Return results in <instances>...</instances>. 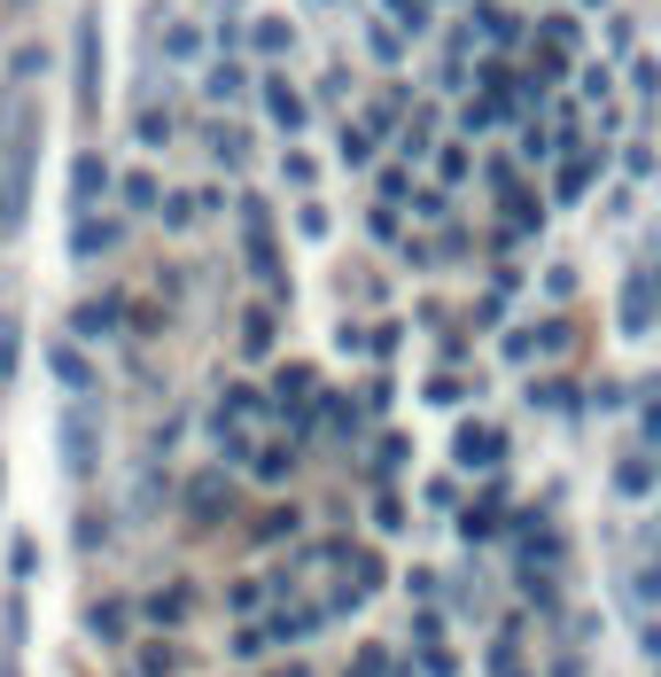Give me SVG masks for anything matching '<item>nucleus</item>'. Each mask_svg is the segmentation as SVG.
Instances as JSON below:
<instances>
[{"instance_id": "1", "label": "nucleus", "mask_w": 661, "mask_h": 677, "mask_svg": "<svg viewBox=\"0 0 661 677\" xmlns=\"http://www.w3.org/2000/svg\"><path fill=\"white\" fill-rule=\"evenodd\" d=\"M32 172H39V110L24 94H9L0 102V234H24Z\"/></svg>"}, {"instance_id": "2", "label": "nucleus", "mask_w": 661, "mask_h": 677, "mask_svg": "<svg viewBox=\"0 0 661 677\" xmlns=\"http://www.w3.org/2000/svg\"><path fill=\"white\" fill-rule=\"evenodd\" d=\"M94 460H102V420H94V405H70L62 413V467L94 475Z\"/></svg>"}, {"instance_id": "3", "label": "nucleus", "mask_w": 661, "mask_h": 677, "mask_svg": "<svg viewBox=\"0 0 661 677\" xmlns=\"http://www.w3.org/2000/svg\"><path fill=\"white\" fill-rule=\"evenodd\" d=\"M78 110H102V16H78Z\"/></svg>"}, {"instance_id": "4", "label": "nucleus", "mask_w": 661, "mask_h": 677, "mask_svg": "<svg viewBox=\"0 0 661 677\" xmlns=\"http://www.w3.org/2000/svg\"><path fill=\"white\" fill-rule=\"evenodd\" d=\"M102 195H110V163H102V156L87 148V156L70 163V203H78V218H87V211H94Z\"/></svg>"}, {"instance_id": "5", "label": "nucleus", "mask_w": 661, "mask_h": 677, "mask_svg": "<svg viewBox=\"0 0 661 677\" xmlns=\"http://www.w3.org/2000/svg\"><path fill=\"white\" fill-rule=\"evenodd\" d=\"M265 117H273L281 133H304V117H311V110H304V94L288 87V78H265Z\"/></svg>"}, {"instance_id": "6", "label": "nucleus", "mask_w": 661, "mask_h": 677, "mask_svg": "<svg viewBox=\"0 0 661 677\" xmlns=\"http://www.w3.org/2000/svg\"><path fill=\"white\" fill-rule=\"evenodd\" d=\"M452 452H459V467H499V460H506V437H499V429H459Z\"/></svg>"}, {"instance_id": "7", "label": "nucleus", "mask_w": 661, "mask_h": 677, "mask_svg": "<svg viewBox=\"0 0 661 677\" xmlns=\"http://www.w3.org/2000/svg\"><path fill=\"white\" fill-rule=\"evenodd\" d=\"M102 249H117V218H94L87 211V218H78V234H70V258L87 266V258H102Z\"/></svg>"}, {"instance_id": "8", "label": "nucleus", "mask_w": 661, "mask_h": 677, "mask_svg": "<svg viewBox=\"0 0 661 677\" xmlns=\"http://www.w3.org/2000/svg\"><path fill=\"white\" fill-rule=\"evenodd\" d=\"M117 319H125V304H117V296H102V304H78V312H70V327H78V335H110Z\"/></svg>"}, {"instance_id": "9", "label": "nucleus", "mask_w": 661, "mask_h": 677, "mask_svg": "<svg viewBox=\"0 0 661 677\" xmlns=\"http://www.w3.org/2000/svg\"><path fill=\"white\" fill-rule=\"evenodd\" d=\"M47 366H55V382H62V390H94V366L78 359L70 343H55V351H47Z\"/></svg>"}, {"instance_id": "10", "label": "nucleus", "mask_w": 661, "mask_h": 677, "mask_svg": "<svg viewBox=\"0 0 661 677\" xmlns=\"http://www.w3.org/2000/svg\"><path fill=\"white\" fill-rule=\"evenodd\" d=\"M250 47H258V55H288V47H296V32H288L281 16H258V24H250Z\"/></svg>"}, {"instance_id": "11", "label": "nucleus", "mask_w": 661, "mask_h": 677, "mask_svg": "<svg viewBox=\"0 0 661 677\" xmlns=\"http://www.w3.org/2000/svg\"><path fill=\"white\" fill-rule=\"evenodd\" d=\"M163 55H172V63H195V55H203V32H195V24H163Z\"/></svg>"}, {"instance_id": "12", "label": "nucleus", "mask_w": 661, "mask_h": 677, "mask_svg": "<svg viewBox=\"0 0 661 677\" xmlns=\"http://www.w3.org/2000/svg\"><path fill=\"white\" fill-rule=\"evenodd\" d=\"M233 94H250V70H241V63H218V70H210V102H233Z\"/></svg>"}, {"instance_id": "13", "label": "nucleus", "mask_w": 661, "mask_h": 677, "mask_svg": "<svg viewBox=\"0 0 661 677\" xmlns=\"http://www.w3.org/2000/svg\"><path fill=\"white\" fill-rule=\"evenodd\" d=\"M87 631H94L102 646H117V639H125V608H117V600H102V608L87 616Z\"/></svg>"}, {"instance_id": "14", "label": "nucleus", "mask_w": 661, "mask_h": 677, "mask_svg": "<svg viewBox=\"0 0 661 677\" xmlns=\"http://www.w3.org/2000/svg\"><path fill=\"white\" fill-rule=\"evenodd\" d=\"M180 616H187V584H172V591L148 600V623H180Z\"/></svg>"}, {"instance_id": "15", "label": "nucleus", "mask_w": 661, "mask_h": 677, "mask_svg": "<svg viewBox=\"0 0 661 677\" xmlns=\"http://www.w3.org/2000/svg\"><path fill=\"white\" fill-rule=\"evenodd\" d=\"M218 498H226V475H195V490H187L195 515H218Z\"/></svg>"}, {"instance_id": "16", "label": "nucleus", "mask_w": 661, "mask_h": 677, "mask_svg": "<svg viewBox=\"0 0 661 677\" xmlns=\"http://www.w3.org/2000/svg\"><path fill=\"white\" fill-rule=\"evenodd\" d=\"M381 9H389L404 32H429V0H381Z\"/></svg>"}, {"instance_id": "17", "label": "nucleus", "mask_w": 661, "mask_h": 677, "mask_svg": "<svg viewBox=\"0 0 661 677\" xmlns=\"http://www.w3.org/2000/svg\"><path fill=\"white\" fill-rule=\"evenodd\" d=\"M343 163H374V133L366 125H343Z\"/></svg>"}, {"instance_id": "18", "label": "nucleus", "mask_w": 661, "mask_h": 677, "mask_svg": "<svg viewBox=\"0 0 661 677\" xmlns=\"http://www.w3.org/2000/svg\"><path fill=\"white\" fill-rule=\"evenodd\" d=\"M490 125H499V102H467L459 110V133H490Z\"/></svg>"}, {"instance_id": "19", "label": "nucleus", "mask_w": 661, "mask_h": 677, "mask_svg": "<svg viewBox=\"0 0 661 677\" xmlns=\"http://www.w3.org/2000/svg\"><path fill=\"white\" fill-rule=\"evenodd\" d=\"M125 203H133V211H156L163 195H156V180H148V172H133V180H125Z\"/></svg>"}, {"instance_id": "20", "label": "nucleus", "mask_w": 661, "mask_h": 677, "mask_svg": "<svg viewBox=\"0 0 661 677\" xmlns=\"http://www.w3.org/2000/svg\"><path fill=\"white\" fill-rule=\"evenodd\" d=\"M16 343H24V335H16V319L0 312V374H16Z\"/></svg>"}, {"instance_id": "21", "label": "nucleus", "mask_w": 661, "mask_h": 677, "mask_svg": "<svg viewBox=\"0 0 661 677\" xmlns=\"http://www.w3.org/2000/svg\"><path fill=\"white\" fill-rule=\"evenodd\" d=\"M482 32H490V40H499V47H506V40H522V24H514L506 9H482Z\"/></svg>"}, {"instance_id": "22", "label": "nucleus", "mask_w": 661, "mask_h": 677, "mask_svg": "<svg viewBox=\"0 0 661 677\" xmlns=\"http://www.w3.org/2000/svg\"><path fill=\"white\" fill-rule=\"evenodd\" d=\"M545 47L568 55V47H575V24H568V16H545Z\"/></svg>"}, {"instance_id": "23", "label": "nucleus", "mask_w": 661, "mask_h": 677, "mask_svg": "<svg viewBox=\"0 0 661 677\" xmlns=\"http://www.w3.org/2000/svg\"><path fill=\"white\" fill-rule=\"evenodd\" d=\"M623 327H630V335L646 327V281H630V296H623Z\"/></svg>"}, {"instance_id": "24", "label": "nucleus", "mask_w": 661, "mask_h": 677, "mask_svg": "<svg viewBox=\"0 0 661 677\" xmlns=\"http://www.w3.org/2000/svg\"><path fill=\"white\" fill-rule=\"evenodd\" d=\"M210 148H218V163H241V156H250V140H241V133H233V125H226V133H218V140H210Z\"/></svg>"}, {"instance_id": "25", "label": "nucleus", "mask_w": 661, "mask_h": 677, "mask_svg": "<svg viewBox=\"0 0 661 677\" xmlns=\"http://www.w3.org/2000/svg\"><path fill=\"white\" fill-rule=\"evenodd\" d=\"M584 188H592V163H568V172H560V195L575 203V195H584Z\"/></svg>"}, {"instance_id": "26", "label": "nucleus", "mask_w": 661, "mask_h": 677, "mask_svg": "<svg viewBox=\"0 0 661 677\" xmlns=\"http://www.w3.org/2000/svg\"><path fill=\"white\" fill-rule=\"evenodd\" d=\"M9 568H16V584H24V576L39 568V545H32V538H16V553H9Z\"/></svg>"}, {"instance_id": "27", "label": "nucleus", "mask_w": 661, "mask_h": 677, "mask_svg": "<svg viewBox=\"0 0 661 677\" xmlns=\"http://www.w3.org/2000/svg\"><path fill=\"white\" fill-rule=\"evenodd\" d=\"M241 343H250V351H265V343H273V319H265V312H250V327H241Z\"/></svg>"}, {"instance_id": "28", "label": "nucleus", "mask_w": 661, "mask_h": 677, "mask_svg": "<svg viewBox=\"0 0 661 677\" xmlns=\"http://www.w3.org/2000/svg\"><path fill=\"white\" fill-rule=\"evenodd\" d=\"M250 467H258V475H265V483H281V475H288V452H258V460H250Z\"/></svg>"}, {"instance_id": "29", "label": "nucleus", "mask_w": 661, "mask_h": 677, "mask_svg": "<svg viewBox=\"0 0 661 677\" xmlns=\"http://www.w3.org/2000/svg\"><path fill=\"white\" fill-rule=\"evenodd\" d=\"M140 677H172V654H163V646H156V654H140Z\"/></svg>"}, {"instance_id": "30", "label": "nucleus", "mask_w": 661, "mask_h": 677, "mask_svg": "<svg viewBox=\"0 0 661 677\" xmlns=\"http://www.w3.org/2000/svg\"><path fill=\"white\" fill-rule=\"evenodd\" d=\"M646 437H661V390H646Z\"/></svg>"}, {"instance_id": "31", "label": "nucleus", "mask_w": 661, "mask_h": 677, "mask_svg": "<svg viewBox=\"0 0 661 677\" xmlns=\"http://www.w3.org/2000/svg\"><path fill=\"white\" fill-rule=\"evenodd\" d=\"M351 677H381V646H366V654H358V669H351Z\"/></svg>"}, {"instance_id": "32", "label": "nucleus", "mask_w": 661, "mask_h": 677, "mask_svg": "<svg viewBox=\"0 0 661 677\" xmlns=\"http://www.w3.org/2000/svg\"><path fill=\"white\" fill-rule=\"evenodd\" d=\"M273 677H304V669H296V662H288V669H273Z\"/></svg>"}, {"instance_id": "33", "label": "nucleus", "mask_w": 661, "mask_h": 677, "mask_svg": "<svg viewBox=\"0 0 661 677\" xmlns=\"http://www.w3.org/2000/svg\"><path fill=\"white\" fill-rule=\"evenodd\" d=\"M592 9H600V0H592Z\"/></svg>"}]
</instances>
